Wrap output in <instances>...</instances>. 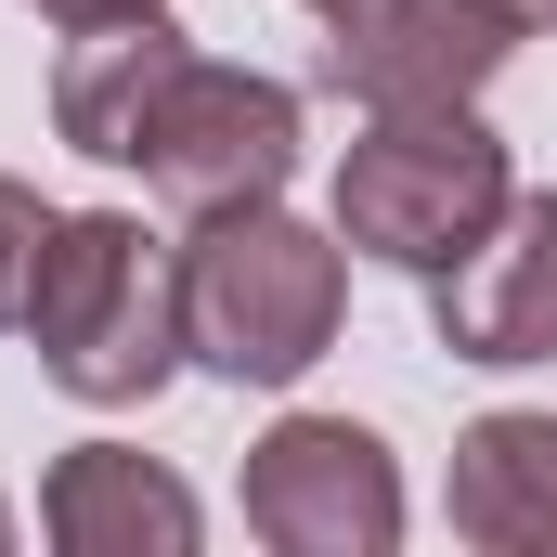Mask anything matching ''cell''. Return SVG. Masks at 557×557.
<instances>
[{
	"instance_id": "30bf717a",
	"label": "cell",
	"mask_w": 557,
	"mask_h": 557,
	"mask_svg": "<svg viewBox=\"0 0 557 557\" xmlns=\"http://www.w3.org/2000/svg\"><path fill=\"white\" fill-rule=\"evenodd\" d=\"M441 506H454V545L480 557H557V416H532V403L480 416L454 441Z\"/></svg>"
},
{
	"instance_id": "5bb4252c",
	"label": "cell",
	"mask_w": 557,
	"mask_h": 557,
	"mask_svg": "<svg viewBox=\"0 0 557 557\" xmlns=\"http://www.w3.org/2000/svg\"><path fill=\"white\" fill-rule=\"evenodd\" d=\"M298 13H324V26H376L389 0H298Z\"/></svg>"
},
{
	"instance_id": "277c9868",
	"label": "cell",
	"mask_w": 557,
	"mask_h": 557,
	"mask_svg": "<svg viewBox=\"0 0 557 557\" xmlns=\"http://www.w3.org/2000/svg\"><path fill=\"white\" fill-rule=\"evenodd\" d=\"M247 532L273 557H389L403 545V454L363 416H273L247 441V480H234Z\"/></svg>"
},
{
	"instance_id": "ba28073f",
	"label": "cell",
	"mask_w": 557,
	"mask_h": 557,
	"mask_svg": "<svg viewBox=\"0 0 557 557\" xmlns=\"http://www.w3.org/2000/svg\"><path fill=\"white\" fill-rule=\"evenodd\" d=\"M195 532H208V506L131 441H65L39 467V545L52 557H195Z\"/></svg>"
},
{
	"instance_id": "6da1fadb",
	"label": "cell",
	"mask_w": 557,
	"mask_h": 557,
	"mask_svg": "<svg viewBox=\"0 0 557 557\" xmlns=\"http://www.w3.org/2000/svg\"><path fill=\"white\" fill-rule=\"evenodd\" d=\"M350 324V247L337 221H298L285 195L208 208L182 234V350L221 389H298Z\"/></svg>"
},
{
	"instance_id": "9c48e42d",
	"label": "cell",
	"mask_w": 557,
	"mask_h": 557,
	"mask_svg": "<svg viewBox=\"0 0 557 557\" xmlns=\"http://www.w3.org/2000/svg\"><path fill=\"white\" fill-rule=\"evenodd\" d=\"M195 65V39L169 13H131V26H78L65 65H52V131L78 143L91 169H143V131L169 104V78Z\"/></svg>"
},
{
	"instance_id": "7a4b0ae2",
	"label": "cell",
	"mask_w": 557,
	"mask_h": 557,
	"mask_svg": "<svg viewBox=\"0 0 557 557\" xmlns=\"http://www.w3.org/2000/svg\"><path fill=\"white\" fill-rule=\"evenodd\" d=\"M26 350L91 416L156 403L195 363L182 350V247L143 234L131 208H65L52 221V260H39V298H26Z\"/></svg>"
},
{
	"instance_id": "8992f818",
	"label": "cell",
	"mask_w": 557,
	"mask_h": 557,
	"mask_svg": "<svg viewBox=\"0 0 557 557\" xmlns=\"http://www.w3.org/2000/svg\"><path fill=\"white\" fill-rule=\"evenodd\" d=\"M428 324H441V350L480 363V376L557 363V195H506V221H493L454 273H428Z\"/></svg>"
},
{
	"instance_id": "3957f363",
	"label": "cell",
	"mask_w": 557,
	"mask_h": 557,
	"mask_svg": "<svg viewBox=\"0 0 557 557\" xmlns=\"http://www.w3.org/2000/svg\"><path fill=\"white\" fill-rule=\"evenodd\" d=\"M506 195H519V169H506V143L480 131V104H416V117H363L337 143L324 221H337L350 260H389V273L428 285L506 221Z\"/></svg>"
},
{
	"instance_id": "4fadbf2b",
	"label": "cell",
	"mask_w": 557,
	"mask_h": 557,
	"mask_svg": "<svg viewBox=\"0 0 557 557\" xmlns=\"http://www.w3.org/2000/svg\"><path fill=\"white\" fill-rule=\"evenodd\" d=\"M493 13H506L519 39H557V0H493Z\"/></svg>"
},
{
	"instance_id": "52a82bcc",
	"label": "cell",
	"mask_w": 557,
	"mask_h": 557,
	"mask_svg": "<svg viewBox=\"0 0 557 557\" xmlns=\"http://www.w3.org/2000/svg\"><path fill=\"white\" fill-rule=\"evenodd\" d=\"M506 52H519V26L493 0H389L376 26H337V65L324 78L363 117H416V104H480L506 78Z\"/></svg>"
},
{
	"instance_id": "5b68a950",
	"label": "cell",
	"mask_w": 557,
	"mask_h": 557,
	"mask_svg": "<svg viewBox=\"0 0 557 557\" xmlns=\"http://www.w3.org/2000/svg\"><path fill=\"white\" fill-rule=\"evenodd\" d=\"M298 91L260 78V65H221V52H195L182 78H169V104H156V131H143V182L182 208V221H208V208H260L298 182Z\"/></svg>"
},
{
	"instance_id": "8fae6325",
	"label": "cell",
	"mask_w": 557,
	"mask_h": 557,
	"mask_svg": "<svg viewBox=\"0 0 557 557\" xmlns=\"http://www.w3.org/2000/svg\"><path fill=\"white\" fill-rule=\"evenodd\" d=\"M52 195L0 169V337H26V298H39V260H52Z\"/></svg>"
},
{
	"instance_id": "9a60e30c",
	"label": "cell",
	"mask_w": 557,
	"mask_h": 557,
	"mask_svg": "<svg viewBox=\"0 0 557 557\" xmlns=\"http://www.w3.org/2000/svg\"><path fill=\"white\" fill-rule=\"evenodd\" d=\"M0 545H13V506H0Z\"/></svg>"
},
{
	"instance_id": "7c38bea8",
	"label": "cell",
	"mask_w": 557,
	"mask_h": 557,
	"mask_svg": "<svg viewBox=\"0 0 557 557\" xmlns=\"http://www.w3.org/2000/svg\"><path fill=\"white\" fill-rule=\"evenodd\" d=\"M131 13H169V0H39V26H65V39L78 26H131Z\"/></svg>"
}]
</instances>
